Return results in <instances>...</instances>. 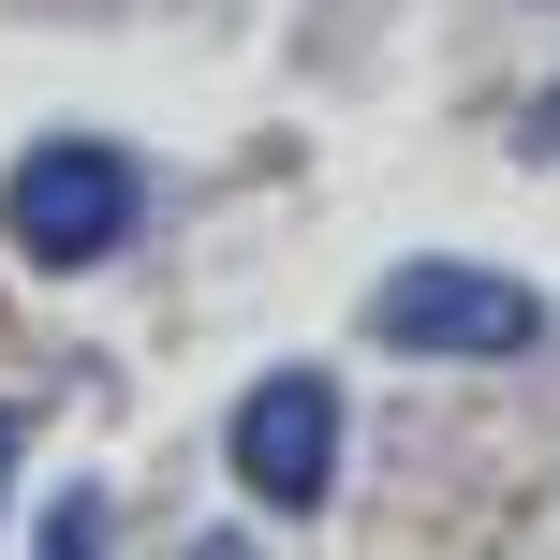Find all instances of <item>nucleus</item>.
Masks as SVG:
<instances>
[{"label":"nucleus","instance_id":"6","mask_svg":"<svg viewBox=\"0 0 560 560\" xmlns=\"http://www.w3.org/2000/svg\"><path fill=\"white\" fill-rule=\"evenodd\" d=\"M546 133H560V89H546Z\"/></svg>","mask_w":560,"mask_h":560},{"label":"nucleus","instance_id":"2","mask_svg":"<svg viewBox=\"0 0 560 560\" xmlns=\"http://www.w3.org/2000/svg\"><path fill=\"white\" fill-rule=\"evenodd\" d=\"M369 339L384 354H532L546 339V295L532 280H502V266H384L369 280Z\"/></svg>","mask_w":560,"mask_h":560},{"label":"nucleus","instance_id":"1","mask_svg":"<svg viewBox=\"0 0 560 560\" xmlns=\"http://www.w3.org/2000/svg\"><path fill=\"white\" fill-rule=\"evenodd\" d=\"M0 236H15L30 266H104L118 236H133V148L45 133L15 177H0Z\"/></svg>","mask_w":560,"mask_h":560},{"label":"nucleus","instance_id":"4","mask_svg":"<svg viewBox=\"0 0 560 560\" xmlns=\"http://www.w3.org/2000/svg\"><path fill=\"white\" fill-rule=\"evenodd\" d=\"M45 560H104V502H89V487H59V516H45Z\"/></svg>","mask_w":560,"mask_h":560},{"label":"nucleus","instance_id":"3","mask_svg":"<svg viewBox=\"0 0 560 560\" xmlns=\"http://www.w3.org/2000/svg\"><path fill=\"white\" fill-rule=\"evenodd\" d=\"M236 487H252L266 516H310L339 487V384L325 369H266V384L236 398Z\"/></svg>","mask_w":560,"mask_h":560},{"label":"nucleus","instance_id":"5","mask_svg":"<svg viewBox=\"0 0 560 560\" xmlns=\"http://www.w3.org/2000/svg\"><path fill=\"white\" fill-rule=\"evenodd\" d=\"M0 487H15V428H0Z\"/></svg>","mask_w":560,"mask_h":560}]
</instances>
